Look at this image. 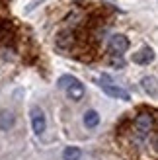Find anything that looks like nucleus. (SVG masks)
<instances>
[{
  "mask_svg": "<svg viewBox=\"0 0 158 160\" xmlns=\"http://www.w3.org/2000/svg\"><path fill=\"white\" fill-rule=\"evenodd\" d=\"M100 86H101V90H104L107 96H111V98L123 100V102H129V100H131L129 92H127V90H123V88H119V86H115L113 82H111V84H100Z\"/></svg>",
  "mask_w": 158,
  "mask_h": 160,
  "instance_id": "nucleus-5",
  "label": "nucleus"
},
{
  "mask_svg": "<svg viewBox=\"0 0 158 160\" xmlns=\"http://www.w3.org/2000/svg\"><path fill=\"white\" fill-rule=\"evenodd\" d=\"M29 115H31V129H33V133L35 135H43L45 127H47V119H45L43 109L39 106H33L31 111H29Z\"/></svg>",
  "mask_w": 158,
  "mask_h": 160,
  "instance_id": "nucleus-2",
  "label": "nucleus"
},
{
  "mask_svg": "<svg viewBox=\"0 0 158 160\" xmlns=\"http://www.w3.org/2000/svg\"><path fill=\"white\" fill-rule=\"evenodd\" d=\"M16 125V115L8 109L0 111V131H10L12 127Z\"/></svg>",
  "mask_w": 158,
  "mask_h": 160,
  "instance_id": "nucleus-7",
  "label": "nucleus"
},
{
  "mask_svg": "<svg viewBox=\"0 0 158 160\" xmlns=\"http://www.w3.org/2000/svg\"><path fill=\"white\" fill-rule=\"evenodd\" d=\"M133 62L135 65H148V62L154 61V51L151 47H143V49H139L137 53H133Z\"/></svg>",
  "mask_w": 158,
  "mask_h": 160,
  "instance_id": "nucleus-6",
  "label": "nucleus"
},
{
  "mask_svg": "<svg viewBox=\"0 0 158 160\" xmlns=\"http://www.w3.org/2000/svg\"><path fill=\"white\" fill-rule=\"evenodd\" d=\"M6 28H8V22H6V20H0V33H2Z\"/></svg>",
  "mask_w": 158,
  "mask_h": 160,
  "instance_id": "nucleus-13",
  "label": "nucleus"
},
{
  "mask_svg": "<svg viewBox=\"0 0 158 160\" xmlns=\"http://www.w3.org/2000/svg\"><path fill=\"white\" fill-rule=\"evenodd\" d=\"M141 86H143L145 92H148L152 98H156V76H145L141 80Z\"/></svg>",
  "mask_w": 158,
  "mask_h": 160,
  "instance_id": "nucleus-10",
  "label": "nucleus"
},
{
  "mask_svg": "<svg viewBox=\"0 0 158 160\" xmlns=\"http://www.w3.org/2000/svg\"><path fill=\"white\" fill-rule=\"evenodd\" d=\"M84 125L88 127V129H94V127L100 125V113L96 109H88L84 113Z\"/></svg>",
  "mask_w": 158,
  "mask_h": 160,
  "instance_id": "nucleus-9",
  "label": "nucleus"
},
{
  "mask_svg": "<svg viewBox=\"0 0 158 160\" xmlns=\"http://www.w3.org/2000/svg\"><path fill=\"white\" fill-rule=\"evenodd\" d=\"M129 39H127V35H123V33H115V35H111L109 37V53L111 55H117V57H121V55L129 49Z\"/></svg>",
  "mask_w": 158,
  "mask_h": 160,
  "instance_id": "nucleus-1",
  "label": "nucleus"
},
{
  "mask_svg": "<svg viewBox=\"0 0 158 160\" xmlns=\"http://www.w3.org/2000/svg\"><path fill=\"white\" fill-rule=\"evenodd\" d=\"M74 43V33L70 29H65V31H61V33L57 35V45L61 47V49H70Z\"/></svg>",
  "mask_w": 158,
  "mask_h": 160,
  "instance_id": "nucleus-8",
  "label": "nucleus"
},
{
  "mask_svg": "<svg viewBox=\"0 0 158 160\" xmlns=\"http://www.w3.org/2000/svg\"><path fill=\"white\" fill-rule=\"evenodd\" d=\"M72 78H74V76H70V74L61 76V78H59V82H57V86H59V88H67V86L70 84V80H72Z\"/></svg>",
  "mask_w": 158,
  "mask_h": 160,
  "instance_id": "nucleus-12",
  "label": "nucleus"
},
{
  "mask_svg": "<svg viewBox=\"0 0 158 160\" xmlns=\"http://www.w3.org/2000/svg\"><path fill=\"white\" fill-rule=\"evenodd\" d=\"M82 156V150L78 147H67L62 150V160H80Z\"/></svg>",
  "mask_w": 158,
  "mask_h": 160,
  "instance_id": "nucleus-11",
  "label": "nucleus"
},
{
  "mask_svg": "<svg viewBox=\"0 0 158 160\" xmlns=\"http://www.w3.org/2000/svg\"><path fill=\"white\" fill-rule=\"evenodd\" d=\"M135 127H137V131L141 135H148L154 129V115L152 113H146V111L139 113L137 119H135Z\"/></svg>",
  "mask_w": 158,
  "mask_h": 160,
  "instance_id": "nucleus-3",
  "label": "nucleus"
},
{
  "mask_svg": "<svg viewBox=\"0 0 158 160\" xmlns=\"http://www.w3.org/2000/svg\"><path fill=\"white\" fill-rule=\"evenodd\" d=\"M65 90H67V96H68L72 102H80V100L84 98V94H86L84 84H82L78 78H72V80H70V84L65 88Z\"/></svg>",
  "mask_w": 158,
  "mask_h": 160,
  "instance_id": "nucleus-4",
  "label": "nucleus"
}]
</instances>
